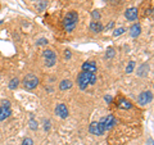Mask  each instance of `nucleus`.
<instances>
[{
    "instance_id": "nucleus-1",
    "label": "nucleus",
    "mask_w": 154,
    "mask_h": 145,
    "mask_svg": "<svg viewBox=\"0 0 154 145\" xmlns=\"http://www.w3.org/2000/svg\"><path fill=\"white\" fill-rule=\"evenodd\" d=\"M96 82V74L90 73V72H81L77 77V84H78L81 90H85L87 85H94Z\"/></svg>"
},
{
    "instance_id": "nucleus-2",
    "label": "nucleus",
    "mask_w": 154,
    "mask_h": 145,
    "mask_svg": "<svg viewBox=\"0 0 154 145\" xmlns=\"http://www.w3.org/2000/svg\"><path fill=\"white\" fill-rule=\"evenodd\" d=\"M77 22H78V14H77V12H69L64 17V21H63L64 28L67 30V32H72L75 30V27L77 26Z\"/></svg>"
},
{
    "instance_id": "nucleus-3",
    "label": "nucleus",
    "mask_w": 154,
    "mask_h": 145,
    "mask_svg": "<svg viewBox=\"0 0 154 145\" xmlns=\"http://www.w3.org/2000/svg\"><path fill=\"white\" fill-rule=\"evenodd\" d=\"M38 85V78L35 76L33 73H28L27 76L23 78V86L27 90H32Z\"/></svg>"
},
{
    "instance_id": "nucleus-4",
    "label": "nucleus",
    "mask_w": 154,
    "mask_h": 145,
    "mask_svg": "<svg viewBox=\"0 0 154 145\" xmlns=\"http://www.w3.org/2000/svg\"><path fill=\"white\" fill-rule=\"evenodd\" d=\"M42 57L45 59V66L46 67H53L57 63V54L53 50H44L42 52Z\"/></svg>"
},
{
    "instance_id": "nucleus-5",
    "label": "nucleus",
    "mask_w": 154,
    "mask_h": 145,
    "mask_svg": "<svg viewBox=\"0 0 154 145\" xmlns=\"http://www.w3.org/2000/svg\"><path fill=\"white\" fill-rule=\"evenodd\" d=\"M89 131H90L92 135L100 136V135H103L104 132H105V128H104L102 122H92L90 125V127H89Z\"/></svg>"
},
{
    "instance_id": "nucleus-6",
    "label": "nucleus",
    "mask_w": 154,
    "mask_h": 145,
    "mask_svg": "<svg viewBox=\"0 0 154 145\" xmlns=\"http://www.w3.org/2000/svg\"><path fill=\"white\" fill-rule=\"evenodd\" d=\"M100 122L103 123V126H104V128H105V131H108V130H110L112 127H114V125H117V119H116L112 114H109L108 117H104V118H102Z\"/></svg>"
},
{
    "instance_id": "nucleus-7",
    "label": "nucleus",
    "mask_w": 154,
    "mask_h": 145,
    "mask_svg": "<svg viewBox=\"0 0 154 145\" xmlns=\"http://www.w3.org/2000/svg\"><path fill=\"white\" fill-rule=\"evenodd\" d=\"M152 93L150 91H144V93H141L140 95H139V104H141V105H146V104H149L150 101H152Z\"/></svg>"
},
{
    "instance_id": "nucleus-8",
    "label": "nucleus",
    "mask_w": 154,
    "mask_h": 145,
    "mask_svg": "<svg viewBox=\"0 0 154 145\" xmlns=\"http://www.w3.org/2000/svg\"><path fill=\"white\" fill-rule=\"evenodd\" d=\"M55 113L60 118H67L68 117V108L64 104H58L55 107Z\"/></svg>"
},
{
    "instance_id": "nucleus-9",
    "label": "nucleus",
    "mask_w": 154,
    "mask_h": 145,
    "mask_svg": "<svg viewBox=\"0 0 154 145\" xmlns=\"http://www.w3.org/2000/svg\"><path fill=\"white\" fill-rule=\"evenodd\" d=\"M96 64L95 62H85L82 64V71L84 72H90V73H95L96 72Z\"/></svg>"
},
{
    "instance_id": "nucleus-10",
    "label": "nucleus",
    "mask_w": 154,
    "mask_h": 145,
    "mask_svg": "<svg viewBox=\"0 0 154 145\" xmlns=\"http://www.w3.org/2000/svg\"><path fill=\"white\" fill-rule=\"evenodd\" d=\"M125 15L129 21H135V19L137 18V9L136 8H130V9L126 10Z\"/></svg>"
},
{
    "instance_id": "nucleus-11",
    "label": "nucleus",
    "mask_w": 154,
    "mask_h": 145,
    "mask_svg": "<svg viewBox=\"0 0 154 145\" xmlns=\"http://www.w3.org/2000/svg\"><path fill=\"white\" fill-rule=\"evenodd\" d=\"M141 32V27L139 23H135V25L131 26V28H130V35H131V37H137L139 35H140Z\"/></svg>"
},
{
    "instance_id": "nucleus-12",
    "label": "nucleus",
    "mask_w": 154,
    "mask_h": 145,
    "mask_svg": "<svg viewBox=\"0 0 154 145\" xmlns=\"http://www.w3.org/2000/svg\"><path fill=\"white\" fill-rule=\"evenodd\" d=\"M117 107L121 109H130V108H132V104H131L127 99H123L122 98V99H119L117 101Z\"/></svg>"
},
{
    "instance_id": "nucleus-13",
    "label": "nucleus",
    "mask_w": 154,
    "mask_h": 145,
    "mask_svg": "<svg viewBox=\"0 0 154 145\" xmlns=\"http://www.w3.org/2000/svg\"><path fill=\"white\" fill-rule=\"evenodd\" d=\"M90 30H91V32H95V34H98V32H102L103 31V25L100 22H91L90 23Z\"/></svg>"
},
{
    "instance_id": "nucleus-14",
    "label": "nucleus",
    "mask_w": 154,
    "mask_h": 145,
    "mask_svg": "<svg viewBox=\"0 0 154 145\" xmlns=\"http://www.w3.org/2000/svg\"><path fill=\"white\" fill-rule=\"evenodd\" d=\"M12 112H10V108H5V107H0V121H4L7 119L8 117H10Z\"/></svg>"
},
{
    "instance_id": "nucleus-15",
    "label": "nucleus",
    "mask_w": 154,
    "mask_h": 145,
    "mask_svg": "<svg viewBox=\"0 0 154 145\" xmlns=\"http://www.w3.org/2000/svg\"><path fill=\"white\" fill-rule=\"evenodd\" d=\"M146 73H149V64L144 63V64H141L140 67H139L137 74L139 76H146Z\"/></svg>"
},
{
    "instance_id": "nucleus-16",
    "label": "nucleus",
    "mask_w": 154,
    "mask_h": 145,
    "mask_svg": "<svg viewBox=\"0 0 154 145\" xmlns=\"http://www.w3.org/2000/svg\"><path fill=\"white\" fill-rule=\"evenodd\" d=\"M71 87H72V82L69 81V80H63V81H62L60 84H59V89L63 90V91H64V90L71 89Z\"/></svg>"
},
{
    "instance_id": "nucleus-17",
    "label": "nucleus",
    "mask_w": 154,
    "mask_h": 145,
    "mask_svg": "<svg viewBox=\"0 0 154 145\" xmlns=\"http://www.w3.org/2000/svg\"><path fill=\"white\" fill-rule=\"evenodd\" d=\"M18 84H19V80H18L17 77H15V78H12V80H10V82H9V89H10V90H14V89H17Z\"/></svg>"
},
{
    "instance_id": "nucleus-18",
    "label": "nucleus",
    "mask_w": 154,
    "mask_h": 145,
    "mask_svg": "<svg viewBox=\"0 0 154 145\" xmlns=\"http://www.w3.org/2000/svg\"><path fill=\"white\" fill-rule=\"evenodd\" d=\"M126 31V28L125 27H119V28H117V30H114V32H113V36L114 37H117V36H121V35L123 34Z\"/></svg>"
},
{
    "instance_id": "nucleus-19",
    "label": "nucleus",
    "mask_w": 154,
    "mask_h": 145,
    "mask_svg": "<svg viewBox=\"0 0 154 145\" xmlns=\"http://www.w3.org/2000/svg\"><path fill=\"white\" fill-rule=\"evenodd\" d=\"M46 5H48V1H46V0H40V4L37 5V9L40 12H42L46 8Z\"/></svg>"
},
{
    "instance_id": "nucleus-20",
    "label": "nucleus",
    "mask_w": 154,
    "mask_h": 145,
    "mask_svg": "<svg viewBox=\"0 0 154 145\" xmlns=\"http://www.w3.org/2000/svg\"><path fill=\"white\" fill-rule=\"evenodd\" d=\"M114 54H116V53H114V49H113V48H108V49H107L105 57H107V58H113Z\"/></svg>"
},
{
    "instance_id": "nucleus-21",
    "label": "nucleus",
    "mask_w": 154,
    "mask_h": 145,
    "mask_svg": "<svg viewBox=\"0 0 154 145\" xmlns=\"http://www.w3.org/2000/svg\"><path fill=\"white\" fill-rule=\"evenodd\" d=\"M134 67H135V62H130L129 66L126 67V73H131L134 71Z\"/></svg>"
},
{
    "instance_id": "nucleus-22",
    "label": "nucleus",
    "mask_w": 154,
    "mask_h": 145,
    "mask_svg": "<svg viewBox=\"0 0 154 145\" xmlns=\"http://www.w3.org/2000/svg\"><path fill=\"white\" fill-rule=\"evenodd\" d=\"M30 128L31 130H36L37 128V122L35 119H30Z\"/></svg>"
},
{
    "instance_id": "nucleus-23",
    "label": "nucleus",
    "mask_w": 154,
    "mask_h": 145,
    "mask_svg": "<svg viewBox=\"0 0 154 145\" xmlns=\"http://www.w3.org/2000/svg\"><path fill=\"white\" fill-rule=\"evenodd\" d=\"M22 145H33V141H32V139H30V138H26L25 140H23Z\"/></svg>"
},
{
    "instance_id": "nucleus-24",
    "label": "nucleus",
    "mask_w": 154,
    "mask_h": 145,
    "mask_svg": "<svg viewBox=\"0 0 154 145\" xmlns=\"http://www.w3.org/2000/svg\"><path fill=\"white\" fill-rule=\"evenodd\" d=\"M91 15H92V18H94V19H99L100 18V13H99L98 10H94L91 13Z\"/></svg>"
},
{
    "instance_id": "nucleus-25",
    "label": "nucleus",
    "mask_w": 154,
    "mask_h": 145,
    "mask_svg": "<svg viewBox=\"0 0 154 145\" xmlns=\"http://www.w3.org/2000/svg\"><path fill=\"white\" fill-rule=\"evenodd\" d=\"M45 44H48V40H46V39H40V40L37 41V45H45Z\"/></svg>"
},
{
    "instance_id": "nucleus-26",
    "label": "nucleus",
    "mask_w": 154,
    "mask_h": 145,
    "mask_svg": "<svg viewBox=\"0 0 154 145\" xmlns=\"http://www.w3.org/2000/svg\"><path fill=\"white\" fill-rule=\"evenodd\" d=\"M1 107L10 108V101H9V100H4V101H3V104H1Z\"/></svg>"
},
{
    "instance_id": "nucleus-27",
    "label": "nucleus",
    "mask_w": 154,
    "mask_h": 145,
    "mask_svg": "<svg viewBox=\"0 0 154 145\" xmlns=\"http://www.w3.org/2000/svg\"><path fill=\"white\" fill-rule=\"evenodd\" d=\"M64 53H65V54H64V57L67 58V59H69V58H71V52H68V50H65Z\"/></svg>"
},
{
    "instance_id": "nucleus-28",
    "label": "nucleus",
    "mask_w": 154,
    "mask_h": 145,
    "mask_svg": "<svg viewBox=\"0 0 154 145\" xmlns=\"http://www.w3.org/2000/svg\"><path fill=\"white\" fill-rule=\"evenodd\" d=\"M104 99H105L107 103H110V101H112V96H110V95H107L105 98H104Z\"/></svg>"
},
{
    "instance_id": "nucleus-29",
    "label": "nucleus",
    "mask_w": 154,
    "mask_h": 145,
    "mask_svg": "<svg viewBox=\"0 0 154 145\" xmlns=\"http://www.w3.org/2000/svg\"><path fill=\"white\" fill-rule=\"evenodd\" d=\"M45 130H49V128H50V122H49V121H46V122H45Z\"/></svg>"
}]
</instances>
